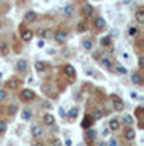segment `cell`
Instances as JSON below:
<instances>
[{
    "label": "cell",
    "mask_w": 144,
    "mask_h": 146,
    "mask_svg": "<svg viewBox=\"0 0 144 146\" xmlns=\"http://www.w3.org/2000/svg\"><path fill=\"white\" fill-rule=\"evenodd\" d=\"M18 98H20L21 102H32V101L36 99V93H34L32 89H29V88H24V89L20 91Z\"/></svg>",
    "instance_id": "cell-1"
},
{
    "label": "cell",
    "mask_w": 144,
    "mask_h": 146,
    "mask_svg": "<svg viewBox=\"0 0 144 146\" xmlns=\"http://www.w3.org/2000/svg\"><path fill=\"white\" fill-rule=\"evenodd\" d=\"M28 60L26 58H18L15 62V72L20 73V75H24V73H28Z\"/></svg>",
    "instance_id": "cell-2"
},
{
    "label": "cell",
    "mask_w": 144,
    "mask_h": 146,
    "mask_svg": "<svg viewBox=\"0 0 144 146\" xmlns=\"http://www.w3.org/2000/svg\"><path fill=\"white\" fill-rule=\"evenodd\" d=\"M52 36H54V41H55L57 44H65L67 39H68V33L65 31V29H57Z\"/></svg>",
    "instance_id": "cell-3"
},
{
    "label": "cell",
    "mask_w": 144,
    "mask_h": 146,
    "mask_svg": "<svg viewBox=\"0 0 144 146\" xmlns=\"http://www.w3.org/2000/svg\"><path fill=\"white\" fill-rule=\"evenodd\" d=\"M99 63H100L104 68H107V70L113 72V60H112V57H108V55H102V57L99 58Z\"/></svg>",
    "instance_id": "cell-4"
},
{
    "label": "cell",
    "mask_w": 144,
    "mask_h": 146,
    "mask_svg": "<svg viewBox=\"0 0 144 146\" xmlns=\"http://www.w3.org/2000/svg\"><path fill=\"white\" fill-rule=\"evenodd\" d=\"M42 133H44V128H42V125H39V123H34V125H31V136L34 138V140H41Z\"/></svg>",
    "instance_id": "cell-5"
},
{
    "label": "cell",
    "mask_w": 144,
    "mask_h": 146,
    "mask_svg": "<svg viewBox=\"0 0 144 146\" xmlns=\"http://www.w3.org/2000/svg\"><path fill=\"white\" fill-rule=\"evenodd\" d=\"M112 104H113V110H115V112H123L125 102H123V99H122V98H117V96H113Z\"/></svg>",
    "instance_id": "cell-6"
},
{
    "label": "cell",
    "mask_w": 144,
    "mask_h": 146,
    "mask_svg": "<svg viewBox=\"0 0 144 146\" xmlns=\"http://www.w3.org/2000/svg\"><path fill=\"white\" fill-rule=\"evenodd\" d=\"M105 20H104L102 16H96L94 18V21H92V26H94V29L96 31H102V29H105Z\"/></svg>",
    "instance_id": "cell-7"
},
{
    "label": "cell",
    "mask_w": 144,
    "mask_h": 146,
    "mask_svg": "<svg viewBox=\"0 0 144 146\" xmlns=\"http://www.w3.org/2000/svg\"><path fill=\"white\" fill-rule=\"evenodd\" d=\"M120 127H122V122H120L118 117H113V119H110V122H108V130L112 131V133L118 131Z\"/></svg>",
    "instance_id": "cell-8"
},
{
    "label": "cell",
    "mask_w": 144,
    "mask_h": 146,
    "mask_svg": "<svg viewBox=\"0 0 144 146\" xmlns=\"http://www.w3.org/2000/svg\"><path fill=\"white\" fill-rule=\"evenodd\" d=\"M42 125H46V127H54L55 125V117H54V114L46 112V114L42 115Z\"/></svg>",
    "instance_id": "cell-9"
},
{
    "label": "cell",
    "mask_w": 144,
    "mask_h": 146,
    "mask_svg": "<svg viewBox=\"0 0 144 146\" xmlns=\"http://www.w3.org/2000/svg\"><path fill=\"white\" fill-rule=\"evenodd\" d=\"M123 138L126 141H134V138H136V131H134L133 127H126L123 131Z\"/></svg>",
    "instance_id": "cell-10"
},
{
    "label": "cell",
    "mask_w": 144,
    "mask_h": 146,
    "mask_svg": "<svg viewBox=\"0 0 144 146\" xmlns=\"http://www.w3.org/2000/svg\"><path fill=\"white\" fill-rule=\"evenodd\" d=\"M32 37H34V33L31 29H24V28H21V41L23 42H31Z\"/></svg>",
    "instance_id": "cell-11"
},
{
    "label": "cell",
    "mask_w": 144,
    "mask_h": 146,
    "mask_svg": "<svg viewBox=\"0 0 144 146\" xmlns=\"http://www.w3.org/2000/svg\"><path fill=\"white\" fill-rule=\"evenodd\" d=\"M37 18H39V15H37L34 10H28L24 13V21L26 23H36Z\"/></svg>",
    "instance_id": "cell-12"
},
{
    "label": "cell",
    "mask_w": 144,
    "mask_h": 146,
    "mask_svg": "<svg viewBox=\"0 0 144 146\" xmlns=\"http://www.w3.org/2000/svg\"><path fill=\"white\" fill-rule=\"evenodd\" d=\"M94 122H96V120L92 119V117H91V115H86V117H84V119H83V122H81V127H83V130H89V128H91V127H92V123Z\"/></svg>",
    "instance_id": "cell-13"
},
{
    "label": "cell",
    "mask_w": 144,
    "mask_h": 146,
    "mask_svg": "<svg viewBox=\"0 0 144 146\" xmlns=\"http://www.w3.org/2000/svg\"><path fill=\"white\" fill-rule=\"evenodd\" d=\"M63 70H65V73L70 76V81H73L75 76H76V70H75V67L70 65V63H67V65H63Z\"/></svg>",
    "instance_id": "cell-14"
},
{
    "label": "cell",
    "mask_w": 144,
    "mask_h": 146,
    "mask_svg": "<svg viewBox=\"0 0 144 146\" xmlns=\"http://www.w3.org/2000/svg\"><path fill=\"white\" fill-rule=\"evenodd\" d=\"M134 20H136L138 25H143V23H144V8H143V7H138V8H136Z\"/></svg>",
    "instance_id": "cell-15"
},
{
    "label": "cell",
    "mask_w": 144,
    "mask_h": 146,
    "mask_svg": "<svg viewBox=\"0 0 144 146\" xmlns=\"http://www.w3.org/2000/svg\"><path fill=\"white\" fill-rule=\"evenodd\" d=\"M131 83H133L134 86H141V84L144 83V80H143V76H141V73H138V72L131 73Z\"/></svg>",
    "instance_id": "cell-16"
},
{
    "label": "cell",
    "mask_w": 144,
    "mask_h": 146,
    "mask_svg": "<svg viewBox=\"0 0 144 146\" xmlns=\"http://www.w3.org/2000/svg\"><path fill=\"white\" fill-rule=\"evenodd\" d=\"M107 114V112H105V110L102 109V107H96V109L92 110V114H89L91 115V117H92L94 120H99V119H102L104 115Z\"/></svg>",
    "instance_id": "cell-17"
},
{
    "label": "cell",
    "mask_w": 144,
    "mask_h": 146,
    "mask_svg": "<svg viewBox=\"0 0 144 146\" xmlns=\"http://www.w3.org/2000/svg\"><path fill=\"white\" fill-rule=\"evenodd\" d=\"M78 114H79V109H78V107H71V109L67 112V119L70 120V122H75L76 117H78Z\"/></svg>",
    "instance_id": "cell-18"
},
{
    "label": "cell",
    "mask_w": 144,
    "mask_h": 146,
    "mask_svg": "<svg viewBox=\"0 0 144 146\" xmlns=\"http://www.w3.org/2000/svg\"><path fill=\"white\" fill-rule=\"evenodd\" d=\"M126 34H128L129 37L136 39V37L141 34V31H139V28H138V26H128V29H126Z\"/></svg>",
    "instance_id": "cell-19"
},
{
    "label": "cell",
    "mask_w": 144,
    "mask_h": 146,
    "mask_svg": "<svg viewBox=\"0 0 144 146\" xmlns=\"http://www.w3.org/2000/svg\"><path fill=\"white\" fill-rule=\"evenodd\" d=\"M83 15L86 16V18H92V15H94V7L89 5V3H86V5L83 7Z\"/></svg>",
    "instance_id": "cell-20"
},
{
    "label": "cell",
    "mask_w": 144,
    "mask_h": 146,
    "mask_svg": "<svg viewBox=\"0 0 144 146\" xmlns=\"http://www.w3.org/2000/svg\"><path fill=\"white\" fill-rule=\"evenodd\" d=\"M96 136H97V131L91 130V128H89V130H86V133H84V138H86V141H88V143L94 141V140H96Z\"/></svg>",
    "instance_id": "cell-21"
},
{
    "label": "cell",
    "mask_w": 144,
    "mask_h": 146,
    "mask_svg": "<svg viewBox=\"0 0 144 146\" xmlns=\"http://www.w3.org/2000/svg\"><path fill=\"white\" fill-rule=\"evenodd\" d=\"M34 68H36L37 73H44V72L47 70V63L42 62V60H37V62L34 63Z\"/></svg>",
    "instance_id": "cell-22"
},
{
    "label": "cell",
    "mask_w": 144,
    "mask_h": 146,
    "mask_svg": "<svg viewBox=\"0 0 144 146\" xmlns=\"http://www.w3.org/2000/svg\"><path fill=\"white\" fill-rule=\"evenodd\" d=\"M52 34V31L49 29V28H41L39 31H37V36H39V39H46V37H49Z\"/></svg>",
    "instance_id": "cell-23"
},
{
    "label": "cell",
    "mask_w": 144,
    "mask_h": 146,
    "mask_svg": "<svg viewBox=\"0 0 144 146\" xmlns=\"http://www.w3.org/2000/svg\"><path fill=\"white\" fill-rule=\"evenodd\" d=\"M113 72L117 73V75H126V73H128V70H126V67H123L122 63H117V65L113 67Z\"/></svg>",
    "instance_id": "cell-24"
},
{
    "label": "cell",
    "mask_w": 144,
    "mask_h": 146,
    "mask_svg": "<svg viewBox=\"0 0 144 146\" xmlns=\"http://www.w3.org/2000/svg\"><path fill=\"white\" fill-rule=\"evenodd\" d=\"M120 122H122V123H125L126 127H131V125L134 123V117H133V115H128V114H126V115H123V119L120 120Z\"/></svg>",
    "instance_id": "cell-25"
},
{
    "label": "cell",
    "mask_w": 144,
    "mask_h": 146,
    "mask_svg": "<svg viewBox=\"0 0 144 146\" xmlns=\"http://www.w3.org/2000/svg\"><path fill=\"white\" fill-rule=\"evenodd\" d=\"M143 114H144V107L143 106H138V107L134 109V119L143 120Z\"/></svg>",
    "instance_id": "cell-26"
},
{
    "label": "cell",
    "mask_w": 144,
    "mask_h": 146,
    "mask_svg": "<svg viewBox=\"0 0 144 146\" xmlns=\"http://www.w3.org/2000/svg\"><path fill=\"white\" fill-rule=\"evenodd\" d=\"M81 46H83V49H84V50H88V52L92 50V41H91V39H84Z\"/></svg>",
    "instance_id": "cell-27"
},
{
    "label": "cell",
    "mask_w": 144,
    "mask_h": 146,
    "mask_svg": "<svg viewBox=\"0 0 144 146\" xmlns=\"http://www.w3.org/2000/svg\"><path fill=\"white\" fill-rule=\"evenodd\" d=\"M76 29L79 33H86V31H88V21H79V23H78V26H76Z\"/></svg>",
    "instance_id": "cell-28"
},
{
    "label": "cell",
    "mask_w": 144,
    "mask_h": 146,
    "mask_svg": "<svg viewBox=\"0 0 144 146\" xmlns=\"http://www.w3.org/2000/svg\"><path fill=\"white\" fill-rule=\"evenodd\" d=\"M100 46H105V47H112V36H105L100 39Z\"/></svg>",
    "instance_id": "cell-29"
},
{
    "label": "cell",
    "mask_w": 144,
    "mask_h": 146,
    "mask_svg": "<svg viewBox=\"0 0 144 146\" xmlns=\"http://www.w3.org/2000/svg\"><path fill=\"white\" fill-rule=\"evenodd\" d=\"M21 119H23V120H31L32 119V110L24 109V110H23V114H21Z\"/></svg>",
    "instance_id": "cell-30"
},
{
    "label": "cell",
    "mask_w": 144,
    "mask_h": 146,
    "mask_svg": "<svg viewBox=\"0 0 144 146\" xmlns=\"http://www.w3.org/2000/svg\"><path fill=\"white\" fill-rule=\"evenodd\" d=\"M8 52H10V49H8V44H5V42H3V44H0V54L5 57V55H8Z\"/></svg>",
    "instance_id": "cell-31"
},
{
    "label": "cell",
    "mask_w": 144,
    "mask_h": 146,
    "mask_svg": "<svg viewBox=\"0 0 144 146\" xmlns=\"http://www.w3.org/2000/svg\"><path fill=\"white\" fill-rule=\"evenodd\" d=\"M7 130H8V123H7V120H0V135H3Z\"/></svg>",
    "instance_id": "cell-32"
},
{
    "label": "cell",
    "mask_w": 144,
    "mask_h": 146,
    "mask_svg": "<svg viewBox=\"0 0 144 146\" xmlns=\"http://www.w3.org/2000/svg\"><path fill=\"white\" fill-rule=\"evenodd\" d=\"M63 15H65V16H71L73 15V5L63 7Z\"/></svg>",
    "instance_id": "cell-33"
},
{
    "label": "cell",
    "mask_w": 144,
    "mask_h": 146,
    "mask_svg": "<svg viewBox=\"0 0 144 146\" xmlns=\"http://www.w3.org/2000/svg\"><path fill=\"white\" fill-rule=\"evenodd\" d=\"M49 146H62V141H60V138L54 136V138H50V143H49Z\"/></svg>",
    "instance_id": "cell-34"
},
{
    "label": "cell",
    "mask_w": 144,
    "mask_h": 146,
    "mask_svg": "<svg viewBox=\"0 0 144 146\" xmlns=\"http://www.w3.org/2000/svg\"><path fill=\"white\" fill-rule=\"evenodd\" d=\"M16 112H18V107H16V106H8V107H7V114L8 115H15Z\"/></svg>",
    "instance_id": "cell-35"
},
{
    "label": "cell",
    "mask_w": 144,
    "mask_h": 146,
    "mask_svg": "<svg viewBox=\"0 0 144 146\" xmlns=\"http://www.w3.org/2000/svg\"><path fill=\"white\" fill-rule=\"evenodd\" d=\"M7 98H8V93H7V89H0V102H3Z\"/></svg>",
    "instance_id": "cell-36"
},
{
    "label": "cell",
    "mask_w": 144,
    "mask_h": 146,
    "mask_svg": "<svg viewBox=\"0 0 144 146\" xmlns=\"http://www.w3.org/2000/svg\"><path fill=\"white\" fill-rule=\"evenodd\" d=\"M91 52H92V58H94V60H97V62H99V58L102 57V54L99 52V50H91Z\"/></svg>",
    "instance_id": "cell-37"
},
{
    "label": "cell",
    "mask_w": 144,
    "mask_h": 146,
    "mask_svg": "<svg viewBox=\"0 0 144 146\" xmlns=\"http://www.w3.org/2000/svg\"><path fill=\"white\" fill-rule=\"evenodd\" d=\"M37 47H39V49H44V47H46V41H44V39H39V41H37Z\"/></svg>",
    "instance_id": "cell-38"
},
{
    "label": "cell",
    "mask_w": 144,
    "mask_h": 146,
    "mask_svg": "<svg viewBox=\"0 0 144 146\" xmlns=\"http://www.w3.org/2000/svg\"><path fill=\"white\" fill-rule=\"evenodd\" d=\"M107 146H118V143H117V140H115V138H110V141H108Z\"/></svg>",
    "instance_id": "cell-39"
},
{
    "label": "cell",
    "mask_w": 144,
    "mask_h": 146,
    "mask_svg": "<svg viewBox=\"0 0 144 146\" xmlns=\"http://www.w3.org/2000/svg\"><path fill=\"white\" fill-rule=\"evenodd\" d=\"M32 146H46L44 143H42L41 140H34V143H32Z\"/></svg>",
    "instance_id": "cell-40"
},
{
    "label": "cell",
    "mask_w": 144,
    "mask_h": 146,
    "mask_svg": "<svg viewBox=\"0 0 144 146\" xmlns=\"http://www.w3.org/2000/svg\"><path fill=\"white\" fill-rule=\"evenodd\" d=\"M110 133H112V131L108 130V127H107V128H104V131H102V136L105 138V136H107V135H110Z\"/></svg>",
    "instance_id": "cell-41"
},
{
    "label": "cell",
    "mask_w": 144,
    "mask_h": 146,
    "mask_svg": "<svg viewBox=\"0 0 144 146\" xmlns=\"http://www.w3.org/2000/svg\"><path fill=\"white\" fill-rule=\"evenodd\" d=\"M138 65H139V70H141V68L144 67V63H143V57H139V58H138Z\"/></svg>",
    "instance_id": "cell-42"
},
{
    "label": "cell",
    "mask_w": 144,
    "mask_h": 146,
    "mask_svg": "<svg viewBox=\"0 0 144 146\" xmlns=\"http://www.w3.org/2000/svg\"><path fill=\"white\" fill-rule=\"evenodd\" d=\"M138 128H139V130H143V128H144V123H143V120H138Z\"/></svg>",
    "instance_id": "cell-43"
},
{
    "label": "cell",
    "mask_w": 144,
    "mask_h": 146,
    "mask_svg": "<svg viewBox=\"0 0 144 146\" xmlns=\"http://www.w3.org/2000/svg\"><path fill=\"white\" fill-rule=\"evenodd\" d=\"M131 2H133V0H122V3H123V5H129Z\"/></svg>",
    "instance_id": "cell-44"
},
{
    "label": "cell",
    "mask_w": 144,
    "mask_h": 146,
    "mask_svg": "<svg viewBox=\"0 0 144 146\" xmlns=\"http://www.w3.org/2000/svg\"><path fill=\"white\" fill-rule=\"evenodd\" d=\"M129 96H131V98H138V94H136V91H129Z\"/></svg>",
    "instance_id": "cell-45"
},
{
    "label": "cell",
    "mask_w": 144,
    "mask_h": 146,
    "mask_svg": "<svg viewBox=\"0 0 144 146\" xmlns=\"http://www.w3.org/2000/svg\"><path fill=\"white\" fill-rule=\"evenodd\" d=\"M65 146H71V140H65Z\"/></svg>",
    "instance_id": "cell-46"
},
{
    "label": "cell",
    "mask_w": 144,
    "mask_h": 146,
    "mask_svg": "<svg viewBox=\"0 0 144 146\" xmlns=\"http://www.w3.org/2000/svg\"><path fill=\"white\" fill-rule=\"evenodd\" d=\"M97 146H107V145H105V143H104V141H100V143H99Z\"/></svg>",
    "instance_id": "cell-47"
},
{
    "label": "cell",
    "mask_w": 144,
    "mask_h": 146,
    "mask_svg": "<svg viewBox=\"0 0 144 146\" xmlns=\"http://www.w3.org/2000/svg\"><path fill=\"white\" fill-rule=\"evenodd\" d=\"M2 112H3V107H2V104H0V114H2Z\"/></svg>",
    "instance_id": "cell-48"
},
{
    "label": "cell",
    "mask_w": 144,
    "mask_h": 146,
    "mask_svg": "<svg viewBox=\"0 0 144 146\" xmlns=\"http://www.w3.org/2000/svg\"><path fill=\"white\" fill-rule=\"evenodd\" d=\"M0 78H2V72H0Z\"/></svg>",
    "instance_id": "cell-49"
}]
</instances>
